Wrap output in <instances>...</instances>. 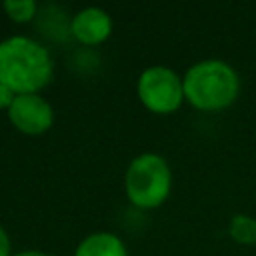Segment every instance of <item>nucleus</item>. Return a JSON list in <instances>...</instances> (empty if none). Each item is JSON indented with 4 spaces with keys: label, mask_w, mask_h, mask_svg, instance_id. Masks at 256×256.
Masks as SVG:
<instances>
[{
    "label": "nucleus",
    "mask_w": 256,
    "mask_h": 256,
    "mask_svg": "<svg viewBox=\"0 0 256 256\" xmlns=\"http://www.w3.org/2000/svg\"><path fill=\"white\" fill-rule=\"evenodd\" d=\"M2 8L8 14V18L18 24H26V22L34 20L36 12H38V4L34 0H6L2 4Z\"/></svg>",
    "instance_id": "nucleus-9"
},
{
    "label": "nucleus",
    "mask_w": 256,
    "mask_h": 256,
    "mask_svg": "<svg viewBox=\"0 0 256 256\" xmlns=\"http://www.w3.org/2000/svg\"><path fill=\"white\" fill-rule=\"evenodd\" d=\"M74 256H128V250L114 232H92L80 240Z\"/></svg>",
    "instance_id": "nucleus-7"
},
{
    "label": "nucleus",
    "mask_w": 256,
    "mask_h": 256,
    "mask_svg": "<svg viewBox=\"0 0 256 256\" xmlns=\"http://www.w3.org/2000/svg\"><path fill=\"white\" fill-rule=\"evenodd\" d=\"M54 76V60L38 40L10 36L0 42V84L14 94H40Z\"/></svg>",
    "instance_id": "nucleus-1"
},
{
    "label": "nucleus",
    "mask_w": 256,
    "mask_h": 256,
    "mask_svg": "<svg viewBox=\"0 0 256 256\" xmlns=\"http://www.w3.org/2000/svg\"><path fill=\"white\" fill-rule=\"evenodd\" d=\"M184 98L200 112H218L232 106L240 94L236 70L218 58L200 60L184 74Z\"/></svg>",
    "instance_id": "nucleus-2"
},
{
    "label": "nucleus",
    "mask_w": 256,
    "mask_h": 256,
    "mask_svg": "<svg viewBox=\"0 0 256 256\" xmlns=\"http://www.w3.org/2000/svg\"><path fill=\"white\" fill-rule=\"evenodd\" d=\"M14 98H16V94L8 86L0 84V110H8L12 106V102H14Z\"/></svg>",
    "instance_id": "nucleus-10"
},
{
    "label": "nucleus",
    "mask_w": 256,
    "mask_h": 256,
    "mask_svg": "<svg viewBox=\"0 0 256 256\" xmlns=\"http://www.w3.org/2000/svg\"><path fill=\"white\" fill-rule=\"evenodd\" d=\"M172 188V170L164 156L144 152L136 156L124 176L128 200L140 210H152L164 204Z\"/></svg>",
    "instance_id": "nucleus-3"
},
{
    "label": "nucleus",
    "mask_w": 256,
    "mask_h": 256,
    "mask_svg": "<svg viewBox=\"0 0 256 256\" xmlns=\"http://www.w3.org/2000/svg\"><path fill=\"white\" fill-rule=\"evenodd\" d=\"M12 256H52V254L42 252V250H24V252H16Z\"/></svg>",
    "instance_id": "nucleus-12"
},
{
    "label": "nucleus",
    "mask_w": 256,
    "mask_h": 256,
    "mask_svg": "<svg viewBox=\"0 0 256 256\" xmlns=\"http://www.w3.org/2000/svg\"><path fill=\"white\" fill-rule=\"evenodd\" d=\"M70 34L84 46H98L110 38L112 18L102 8H82L70 20Z\"/></svg>",
    "instance_id": "nucleus-6"
},
{
    "label": "nucleus",
    "mask_w": 256,
    "mask_h": 256,
    "mask_svg": "<svg viewBox=\"0 0 256 256\" xmlns=\"http://www.w3.org/2000/svg\"><path fill=\"white\" fill-rule=\"evenodd\" d=\"M8 118L18 132L40 136L52 128L54 110L40 94H16L12 106L8 108Z\"/></svg>",
    "instance_id": "nucleus-5"
},
{
    "label": "nucleus",
    "mask_w": 256,
    "mask_h": 256,
    "mask_svg": "<svg viewBox=\"0 0 256 256\" xmlns=\"http://www.w3.org/2000/svg\"><path fill=\"white\" fill-rule=\"evenodd\" d=\"M0 256H12V242L2 226H0Z\"/></svg>",
    "instance_id": "nucleus-11"
},
{
    "label": "nucleus",
    "mask_w": 256,
    "mask_h": 256,
    "mask_svg": "<svg viewBox=\"0 0 256 256\" xmlns=\"http://www.w3.org/2000/svg\"><path fill=\"white\" fill-rule=\"evenodd\" d=\"M138 98L154 114L176 112L184 98V80L168 66H150L138 78Z\"/></svg>",
    "instance_id": "nucleus-4"
},
{
    "label": "nucleus",
    "mask_w": 256,
    "mask_h": 256,
    "mask_svg": "<svg viewBox=\"0 0 256 256\" xmlns=\"http://www.w3.org/2000/svg\"><path fill=\"white\" fill-rule=\"evenodd\" d=\"M228 230L238 244H256V218L248 214H236L230 220Z\"/></svg>",
    "instance_id": "nucleus-8"
}]
</instances>
